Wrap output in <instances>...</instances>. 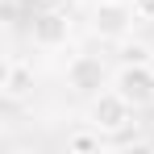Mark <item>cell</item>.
Returning a JSON list of instances; mask_svg holds the SVG:
<instances>
[{"label": "cell", "instance_id": "cell-6", "mask_svg": "<svg viewBox=\"0 0 154 154\" xmlns=\"http://www.w3.org/2000/svg\"><path fill=\"white\" fill-rule=\"evenodd\" d=\"M0 96L8 104H21L33 96V67L25 58H8L4 63V75H0Z\"/></svg>", "mask_w": 154, "mask_h": 154}, {"label": "cell", "instance_id": "cell-10", "mask_svg": "<svg viewBox=\"0 0 154 154\" xmlns=\"http://www.w3.org/2000/svg\"><path fill=\"white\" fill-rule=\"evenodd\" d=\"M33 4H54V0H33Z\"/></svg>", "mask_w": 154, "mask_h": 154}, {"label": "cell", "instance_id": "cell-4", "mask_svg": "<svg viewBox=\"0 0 154 154\" xmlns=\"http://www.w3.org/2000/svg\"><path fill=\"white\" fill-rule=\"evenodd\" d=\"M112 88L137 112L142 108H154V63H121L117 75H112Z\"/></svg>", "mask_w": 154, "mask_h": 154}, {"label": "cell", "instance_id": "cell-8", "mask_svg": "<svg viewBox=\"0 0 154 154\" xmlns=\"http://www.w3.org/2000/svg\"><path fill=\"white\" fill-rule=\"evenodd\" d=\"M121 63H154V42H121Z\"/></svg>", "mask_w": 154, "mask_h": 154}, {"label": "cell", "instance_id": "cell-7", "mask_svg": "<svg viewBox=\"0 0 154 154\" xmlns=\"http://www.w3.org/2000/svg\"><path fill=\"white\" fill-rule=\"evenodd\" d=\"M104 142H108V137H104L92 121H83L79 129H71V133H67V150H75V154H83V150H100Z\"/></svg>", "mask_w": 154, "mask_h": 154}, {"label": "cell", "instance_id": "cell-5", "mask_svg": "<svg viewBox=\"0 0 154 154\" xmlns=\"http://www.w3.org/2000/svg\"><path fill=\"white\" fill-rule=\"evenodd\" d=\"M67 88L75 92V96H100L104 88H112V75H108V67H104V58L96 54H75L71 63H67Z\"/></svg>", "mask_w": 154, "mask_h": 154}, {"label": "cell", "instance_id": "cell-9", "mask_svg": "<svg viewBox=\"0 0 154 154\" xmlns=\"http://www.w3.org/2000/svg\"><path fill=\"white\" fill-rule=\"evenodd\" d=\"M133 8H137L142 21H154V0H133Z\"/></svg>", "mask_w": 154, "mask_h": 154}, {"label": "cell", "instance_id": "cell-3", "mask_svg": "<svg viewBox=\"0 0 154 154\" xmlns=\"http://www.w3.org/2000/svg\"><path fill=\"white\" fill-rule=\"evenodd\" d=\"M29 38H33L38 50H63L71 42V13L58 8V4H42L29 17Z\"/></svg>", "mask_w": 154, "mask_h": 154}, {"label": "cell", "instance_id": "cell-2", "mask_svg": "<svg viewBox=\"0 0 154 154\" xmlns=\"http://www.w3.org/2000/svg\"><path fill=\"white\" fill-rule=\"evenodd\" d=\"M88 21H92V33H96V38H104V42H125L142 17H137L133 0H96L92 13H88Z\"/></svg>", "mask_w": 154, "mask_h": 154}, {"label": "cell", "instance_id": "cell-1", "mask_svg": "<svg viewBox=\"0 0 154 154\" xmlns=\"http://www.w3.org/2000/svg\"><path fill=\"white\" fill-rule=\"evenodd\" d=\"M133 104L117 92V88H104L100 96H92V108H88V121L100 129L108 142H121L129 129H137V121H133Z\"/></svg>", "mask_w": 154, "mask_h": 154}]
</instances>
